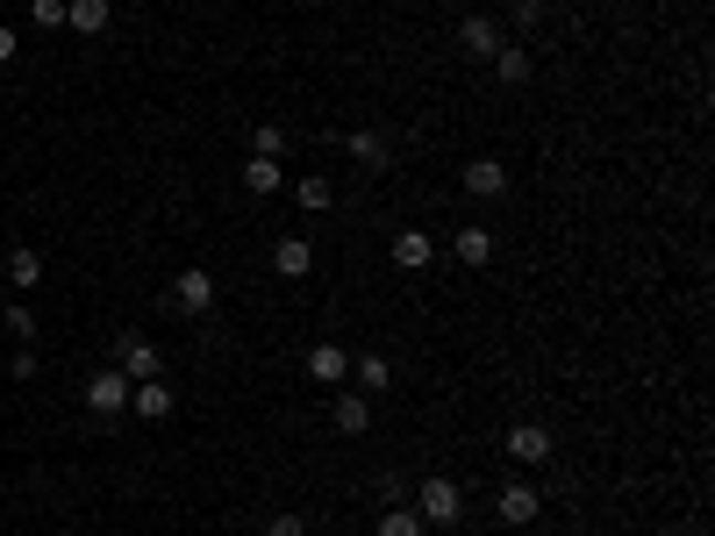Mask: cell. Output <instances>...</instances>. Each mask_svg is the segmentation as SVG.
<instances>
[{
	"label": "cell",
	"instance_id": "cell-1",
	"mask_svg": "<svg viewBox=\"0 0 715 536\" xmlns=\"http://www.w3.org/2000/svg\"><path fill=\"white\" fill-rule=\"evenodd\" d=\"M408 508L422 515V529H451L465 515V494H459V480H444V472H437V480H422L416 494H408Z\"/></svg>",
	"mask_w": 715,
	"mask_h": 536
},
{
	"label": "cell",
	"instance_id": "cell-2",
	"mask_svg": "<svg viewBox=\"0 0 715 536\" xmlns=\"http://www.w3.org/2000/svg\"><path fill=\"white\" fill-rule=\"evenodd\" d=\"M501 451H508L515 465H551V458H558V437L544 422H515L508 437H501Z\"/></svg>",
	"mask_w": 715,
	"mask_h": 536
},
{
	"label": "cell",
	"instance_id": "cell-3",
	"mask_svg": "<svg viewBox=\"0 0 715 536\" xmlns=\"http://www.w3.org/2000/svg\"><path fill=\"white\" fill-rule=\"evenodd\" d=\"M129 387H136V379L122 372V365H108V372H94V379H86V416H101V422H108V416H122V408H129Z\"/></svg>",
	"mask_w": 715,
	"mask_h": 536
},
{
	"label": "cell",
	"instance_id": "cell-4",
	"mask_svg": "<svg viewBox=\"0 0 715 536\" xmlns=\"http://www.w3.org/2000/svg\"><path fill=\"white\" fill-rule=\"evenodd\" d=\"M172 308H179V315H208V308H215V272L187 265V272L172 280Z\"/></svg>",
	"mask_w": 715,
	"mask_h": 536
},
{
	"label": "cell",
	"instance_id": "cell-5",
	"mask_svg": "<svg viewBox=\"0 0 715 536\" xmlns=\"http://www.w3.org/2000/svg\"><path fill=\"white\" fill-rule=\"evenodd\" d=\"M115 344H122V372H129V379H165V350H158V344H150V336H136V329H122V336H115Z\"/></svg>",
	"mask_w": 715,
	"mask_h": 536
},
{
	"label": "cell",
	"instance_id": "cell-6",
	"mask_svg": "<svg viewBox=\"0 0 715 536\" xmlns=\"http://www.w3.org/2000/svg\"><path fill=\"white\" fill-rule=\"evenodd\" d=\"M494 508H501V523H508V529H523V523H537V515H544V494L529 480H508Z\"/></svg>",
	"mask_w": 715,
	"mask_h": 536
},
{
	"label": "cell",
	"instance_id": "cell-7",
	"mask_svg": "<svg viewBox=\"0 0 715 536\" xmlns=\"http://www.w3.org/2000/svg\"><path fill=\"white\" fill-rule=\"evenodd\" d=\"M501 43H508V36H501L494 14H465V22H459V51H465V57H480V65L501 51Z\"/></svg>",
	"mask_w": 715,
	"mask_h": 536
},
{
	"label": "cell",
	"instance_id": "cell-8",
	"mask_svg": "<svg viewBox=\"0 0 715 536\" xmlns=\"http://www.w3.org/2000/svg\"><path fill=\"white\" fill-rule=\"evenodd\" d=\"M272 272H280V280H308L315 272V243L308 237H280L272 243Z\"/></svg>",
	"mask_w": 715,
	"mask_h": 536
},
{
	"label": "cell",
	"instance_id": "cell-9",
	"mask_svg": "<svg viewBox=\"0 0 715 536\" xmlns=\"http://www.w3.org/2000/svg\"><path fill=\"white\" fill-rule=\"evenodd\" d=\"M465 193H473V201H501V193H508V165L501 158H473L465 165Z\"/></svg>",
	"mask_w": 715,
	"mask_h": 536
},
{
	"label": "cell",
	"instance_id": "cell-10",
	"mask_svg": "<svg viewBox=\"0 0 715 536\" xmlns=\"http://www.w3.org/2000/svg\"><path fill=\"white\" fill-rule=\"evenodd\" d=\"M308 379L344 387V379H351V350H344V344H315V350H308Z\"/></svg>",
	"mask_w": 715,
	"mask_h": 536
},
{
	"label": "cell",
	"instance_id": "cell-11",
	"mask_svg": "<svg viewBox=\"0 0 715 536\" xmlns=\"http://www.w3.org/2000/svg\"><path fill=\"white\" fill-rule=\"evenodd\" d=\"M129 408L144 422H165V416H172V387H165V379H136V387H129Z\"/></svg>",
	"mask_w": 715,
	"mask_h": 536
},
{
	"label": "cell",
	"instance_id": "cell-12",
	"mask_svg": "<svg viewBox=\"0 0 715 536\" xmlns=\"http://www.w3.org/2000/svg\"><path fill=\"white\" fill-rule=\"evenodd\" d=\"M344 150H351L365 172H387V165H393V150H387V136H379V129H351V136H344Z\"/></svg>",
	"mask_w": 715,
	"mask_h": 536
},
{
	"label": "cell",
	"instance_id": "cell-13",
	"mask_svg": "<svg viewBox=\"0 0 715 536\" xmlns=\"http://www.w3.org/2000/svg\"><path fill=\"white\" fill-rule=\"evenodd\" d=\"M329 422H337L344 437H365V429H372V401H365V393H337V401H329Z\"/></svg>",
	"mask_w": 715,
	"mask_h": 536
},
{
	"label": "cell",
	"instance_id": "cell-14",
	"mask_svg": "<svg viewBox=\"0 0 715 536\" xmlns=\"http://www.w3.org/2000/svg\"><path fill=\"white\" fill-rule=\"evenodd\" d=\"M108 0H65V29L72 36H101V29H108Z\"/></svg>",
	"mask_w": 715,
	"mask_h": 536
},
{
	"label": "cell",
	"instance_id": "cell-15",
	"mask_svg": "<svg viewBox=\"0 0 715 536\" xmlns=\"http://www.w3.org/2000/svg\"><path fill=\"white\" fill-rule=\"evenodd\" d=\"M430 258H437V243L422 237V229H401V237H393V265L401 272H430Z\"/></svg>",
	"mask_w": 715,
	"mask_h": 536
},
{
	"label": "cell",
	"instance_id": "cell-16",
	"mask_svg": "<svg viewBox=\"0 0 715 536\" xmlns=\"http://www.w3.org/2000/svg\"><path fill=\"white\" fill-rule=\"evenodd\" d=\"M8 286H14V294H36V286H43V258L29 251V243H14V251H8Z\"/></svg>",
	"mask_w": 715,
	"mask_h": 536
},
{
	"label": "cell",
	"instance_id": "cell-17",
	"mask_svg": "<svg viewBox=\"0 0 715 536\" xmlns=\"http://www.w3.org/2000/svg\"><path fill=\"white\" fill-rule=\"evenodd\" d=\"M451 258H459V265H494V237H486V229L473 222V229H459V237H451Z\"/></svg>",
	"mask_w": 715,
	"mask_h": 536
},
{
	"label": "cell",
	"instance_id": "cell-18",
	"mask_svg": "<svg viewBox=\"0 0 715 536\" xmlns=\"http://www.w3.org/2000/svg\"><path fill=\"white\" fill-rule=\"evenodd\" d=\"M486 65L501 72V86H529V72H537V65H529V51H523V43H501V51L486 57Z\"/></svg>",
	"mask_w": 715,
	"mask_h": 536
},
{
	"label": "cell",
	"instance_id": "cell-19",
	"mask_svg": "<svg viewBox=\"0 0 715 536\" xmlns=\"http://www.w3.org/2000/svg\"><path fill=\"white\" fill-rule=\"evenodd\" d=\"M243 187L251 193H280V158H243Z\"/></svg>",
	"mask_w": 715,
	"mask_h": 536
},
{
	"label": "cell",
	"instance_id": "cell-20",
	"mask_svg": "<svg viewBox=\"0 0 715 536\" xmlns=\"http://www.w3.org/2000/svg\"><path fill=\"white\" fill-rule=\"evenodd\" d=\"M379 536H422L416 508H379Z\"/></svg>",
	"mask_w": 715,
	"mask_h": 536
},
{
	"label": "cell",
	"instance_id": "cell-21",
	"mask_svg": "<svg viewBox=\"0 0 715 536\" xmlns=\"http://www.w3.org/2000/svg\"><path fill=\"white\" fill-rule=\"evenodd\" d=\"M294 201L308 208V214H323V208H329V179H323V172H308V179L294 187Z\"/></svg>",
	"mask_w": 715,
	"mask_h": 536
},
{
	"label": "cell",
	"instance_id": "cell-22",
	"mask_svg": "<svg viewBox=\"0 0 715 536\" xmlns=\"http://www.w3.org/2000/svg\"><path fill=\"white\" fill-rule=\"evenodd\" d=\"M251 158H286V136L272 129V122H257V129H251Z\"/></svg>",
	"mask_w": 715,
	"mask_h": 536
},
{
	"label": "cell",
	"instance_id": "cell-23",
	"mask_svg": "<svg viewBox=\"0 0 715 536\" xmlns=\"http://www.w3.org/2000/svg\"><path fill=\"white\" fill-rule=\"evenodd\" d=\"M29 22L51 36V29H65V0H29Z\"/></svg>",
	"mask_w": 715,
	"mask_h": 536
},
{
	"label": "cell",
	"instance_id": "cell-24",
	"mask_svg": "<svg viewBox=\"0 0 715 536\" xmlns=\"http://www.w3.org/2000/svg\"><path fill=\"white\" fill-rule=\"evenodd\" d=\"M351 372H358V387H387V358H379V350L351 358Z\"/></svg>",
	"mask_w": 715,
	"mask_h": 536
},
{
	"label": "cell",
	"instance_id": "cell-25",
	"mask_svg": "<svg viewBox=\"0 0 715 536\" xmlns=\"http://www.w3.org/2000/svg\"><path fill=\"white\" fill-rule=\"evenodd\" d=\"M265 536H308V523H301V515H265Z\"/></svg>",
	"mask_w": 715,
	"mask_h": 536
},
{
	"label": "cell",
	"instance_id": "cell-26",
	"mask_svg": "<svg viewBox=\"0 0 715 536\" xmlns=\"http://www.w3.org/2000/svg\"><path fill=\"white\" fill-rule=\"evenodd\" d=\"M8 329H14V336H22V344H36V315H29V308H22V301H14V308H8Z\"/></svg>",
	"mask_w": 715,
	"mask_h": 536
},
{
	"label": "cell",
	"instance_id": "cell-27",
	"mask_svg": "<svg viewBox=\"0 0 715 536\" xmlns=\"http://www.w3.org/2000/svg\"><path fill=\"white\" fill-rule=\"evenodd\" d=\"M379 501H387V508H408V480H393V472H387V480H379Z\"/></svg>",
	"mask_w": 715,
	"mask_h": 536
},
{
	"label": "cell",
	"instance_id": "cell-28",
	"mask_svg": "<svg viewBox=\"0 0 715 536\" xmlns=\"http://www.w3.org/2000/svg\"><path fill=\"white\" fill-rule=\"evenodd\" d=\"M544 22V0H515V29H537Z\"/></svg>",
	"mask_w": 715,
	"mask_h": 536
},
{
	"label": "cell",
	"instance_id": "cell-29",
	"mask_svg": "<svg viewBox=\"0 0 715 536\" xmlns=\"http://www.w3.org/2000/svg\"><path fill=\"white\" fill-rule=\"evenodd\" d=\"M8 57H14V29H0V65H8Z\"/></svg>",
	"mask_w": 715,
	"mask_h": 536
}]
</instances>
